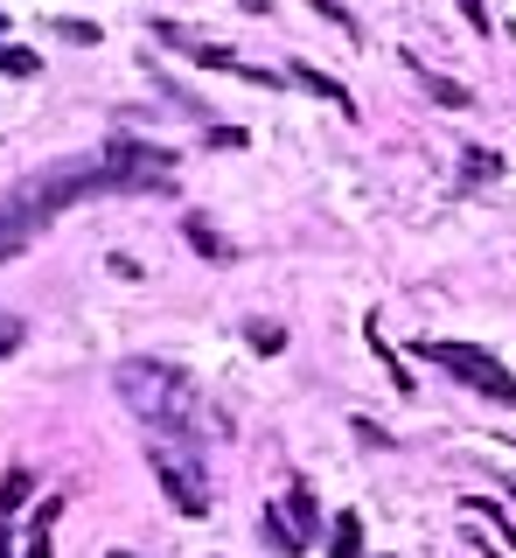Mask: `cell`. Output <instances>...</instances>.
Masks as SVG:
<instances>
[{"mask_svg":"<svg viewBox=\"0 0 516 558\" xmlns=\"http://www.w3.org/2000/svg\"><path fill=\"white\" fill-rule=\"evenodd\" d=\"M91 196H126V182L112 174L106 154H91V161H49L36 174H22V182L0 196V266L22 258L28 244L63 217V209H77V203H91Z\"/></svg>","mask_w":516,"mask_h":558,"instance_id":"6da1fadb","label":"cell"},{"mask_svg":"<svg viewBox=\"0 0 516 558\" xmlns=\"http://www.w3.org/2000/svg\"><path fill=\"white\" fill-rule=\"evenodd\" d=\"M119 384V398L133 405V418H147L161 440H202V433H231V418L202 405V384L182 371V363H168V356H126L112 371Z\"/></svg>","mask_w":516,"mask_h":558,"instance_id":"7a4b0ae2","label":"cell"},{"mask_svg":"<svg viewBox=\"0 0 516 558\" xmlns=\"http://www.w3.org/2000/svg\"><path fill=\"white\" fill-rule=\"evenodd\" d=\"M147 468H153V482L168 488V502H175L182 517H210V468H202L196 440H161V433H153Z\"/></svg>","mask_w":516,"mask_h":558,"instance_id":"3957f363","label":"cell"},{"mask_svg":"<svg viewBox=\"0 0 516 558\" xmlns=\"http://www.w3.org/2000/svg\"><path fill=\"white\" fill-rule=\"evenodd\" d=\"M419 356H426V363H440V371L454 377V384H468V391L495 398V405H516V377L489 356V349H475V342H426Z\"/></svg>","mask_w":516,"mask_h":558,"instance_id":"277c9868","label":"cell"},{"mask_svg":"<svg viewBox=\"0 0 516 558\" xmlns=\"http://www.w3.org/2000/svg\"><path fill=\"white\" fill-rule=\"evenodd\" d=\"M188 63H202V70H223V77H245V84H280V77H286V70L245 63V57H231V49H217V43H188Z\"/></svg>","mask_w":516,"mask_h":558,"instance_id":"5b68a950","label":"cell"},{"mask_svg":"<svg viewBox=\"0 0 516 558\" xmlns=\"http://www.w3.org/2000/svg\"><path fill=\"white\" fill-rule=\"evenodd\" d=\"M182 238H188V252H196V258H210V266H231V258H237V244L223 238L217 223L202 217V209H188V217H182Z\"/></svg>","mask_w":516,"mask_h":558,"instance_id":"8992f818","label":"cell"},{"mask_svg":"<svg viewBox=\"0 0 516 558\" xmlns=\"http://www.w3.org/2000/svg\"><path fill=\"white\" fill-rule=\"evenodd\" d=\"M405 70H411V84H419V92L426 98H433V105H446V112H468V84H454V77H440V70H426L419 57H411V49H405Z\"/></svg>","mask_w":516,"mask_h":558,"instance_id":"52a82bcc","label":"cell"},{"mask_svg":"<svg viewBox=\"0 0 516 558\" xmlns=\"http://www.w3.org/2000/svg\"><path fill=\"white\" fill-rule=\"evenodd\" d=\"M286 84H300V92H315L321 105H335V112H356V98L342 92V84L329 77V70H315V63H286Z\"/></svg>","mask_w":516,"mask_h":558,"instance_id":"ba28073f","label":"cell"},{"mask_svg":"<svg viewBox=\"0 0 516 558\" xmlns=\"http://www.w3.org/2000/svg\"><path fill=\"white\" fill-rule=\"evenodd\" d=\"M280 517L294 523V537L307 545V537L321 531V502H315V488H307V482H294V488H286V496H280Z\"/></svg>","mask_w":516,"mask_h":558,"instance_id":"9c48e42d","label":"cell"},{"mask_svg":"<svg viewBox=\"0 0 516 558\" xmlns=\"http://www.w3.org/2000/svg\"><path fill=\"white\" fill-rule=\"evenodd\" d=\"M57 517H63V496H42L36 523H28V558H57Z\"/></svg>","mask_w":516,"mask_h":558,"instance_id":"30bf717a","label":"cell"},{"mask_svg":"<svg viewBox=\"0 0 516 558\" xmlns=\"http://www.w3.org/2000/svg\"><path fill=\"white\" fill-rule=\"evenodd\" d=\"M329 558H370L364 551V517H356V510L329 517Z\"/></svg>","mask_w":516,"mask_h":558,"instance_id":"8fae6325","label":"cell"},{"mask_svg":"<svg viewBox=\"0 0 516 558\" xmlns=\"http://www.w3.org/2000/svg\"><path fill=\"white\" fill-rule=\"evenodd\" d=\"M258 537H266V551H272V558H300V551H307L300 537H294V523L280 517V502H272V510L258 517Z\"/></svg>","mask_w":516,"mask_h":558,"instance_id":"7c38bea8","label":"cell"},{"mask_svg":"<svg viewBox=\"0 0 516 558\" xmlns=\"http://www.w3.org/2000/svg\"><path fill=\"white\" fill-rule=\"evenodd\" d=\"M28 488H36V475H28V468H8V475H0V517H14L28 502Z\"/></svg>","mask_w":516,"mask_h":558,"instance_id":"4fadbf2b","label":"cell"},{"mask_svg":"<svg viewBox=\"0 0 516 558\" xmlns=\"http://www.w3.org/2000/svg\"><path fill=\"white\" fill-rule=\"evenodd\" d=\"M495 174H503V154H489V147L460 154V182H495Z\"/></svg>","mask_w":516,"mask_h":558,"instance_id":"5bb4252c","label":"cell"},{"mask_svg":"<svg viewBox=\"0 0 516 558\" xmlns=\"http://www.w3.org/2000/svg\"><path fill=\"white\" fill-rule=\"evenodd\" d=\"M468 510H475V517H489L495 531H503L509 545H516V510H503V502H495V496H468Z\"/></svg>","mask_w":516,"mask_h":558,"instance_id":"9a60e30c","label":"cell"},{"mask_svg":"<svg viewBox=\"0 0 516 558\" xmlns=\"http://www.w3.org/2000/svg\"><path fill=\"white\" fill-rule=\"evenodd\" d=\"M245 336H251V349H258V356H280V349H286V328H280V322H251Z\"/></svg>","mask_w":516,"mask_h":558,"instance_id":"2e32d148","label":"cell"},{"mask_svg":"<svg viewBox=\"0 0 516 558\" xmlns=\"http://www.w3.org/2000/svg\"><path fill=\"white\" fill-rule=\"evenodd\" d=\"M0 70H8V77H36L42 57H36V49H8V43H0Z\"/></svg>","mask_w":516,"mask_h":558,"instance_id":"e0dca14e","label":"cell"},{"mask_svg":"<svg viewBox=\"0 0 516 558\" xmlns=\"http://www.w3.org/2000/svg\"><path fill=\"white\" fill-rule=\"evenodd\" d=\"M57 35H63V43H98V22H71V14H63Z\"/></svg>","mask_w":516,"mask_h":558,"instance_id":"ac0fdd59","label":"cell"},{"mask_svg":"<svg viewBox=\"0 0 516 558\" xmlns=\"http://www.w3.org/2000/svg\"><path fill=\"white\" fill-rule=\"evenodd\" d=\"M14 349H22V322H14V314H0V356H14Z\"/></svg>","mask_w":516,"mask_h":558,"instance_id":"d6986e66","label":"cell"},{"mask_svg":"<svg viewBox=\"0 0 516 558\" xmlns=\"http://www.w3.org/2000/svg\"><path fill=\"white\" fill-rule=\"evenodd\" d=\"M356 440H364V447H391V433L377 426V418H356Z\"/></svg>","mask_w":516,"mask_h":558,"instance_id":"ffe728a7","label":"cell"},{"mask_svg":"<svg viewBox=\"0 0 516 558\" xmlns=\"http://www.w3.org/2000/svg\"><path fill=\"white\" fill-rule=\"evenodd\" d=\"M315 8H321V14H329V22H335V28H349V35H356V14H349V8H342V0H315Z\"/></svg>","mask_w":516,"mask_h":558,"instance_id":"44dd1931","label":"cell"},{"mask_svg":"<svg viewBox=\"0 0 516 558\" xmlns=\"http://www.w3.org/2000/svg\"><path fill=\"white\" fill-rule=\"evenodd\" d=\"M460 14H468V28H489V8H481V0H460Z\"/></svg>","mask_w":516,"mask_h":558,"instance_id":"7402d4cb","label":"cell"},{"mask_svg":"<svg viewBox=\"0 0 516 558\" xmlns=\"http://www.w3.org/2000/svg\"><path fill=\"white\" fill-rule=\"evenodd\" d=\"M0 558H14V537H8V517H0Z\"/></svg>","mask_w":516,"mask_h":558,"instance_id":"603a6c76","label":"cell"},{"mask_svg":"<svg viewBox=\"0 0 516 558\" xmlns=\"http://www.w3.org/2000/svg\"><path fill=\"white\" fill-rule=\"evenodd\" d=\"M245 8H251V14H266V8H272V0H245Z\"/></svg>","mask_w":516,"mask_h":558,"instance_id":"cb8c5ba5","label":"cell"},{"mask_svg":"<svg viewBox=\"0 0 516 558\" xmlns=\"http://www.w3.org/2000/svg\"><path fill=\"white\" fill-rule=\"evenodd\" d=\"M481 551H489V545H481ZM489 558H503V551H489Z\"/></svg>","mask_w":516,"mask_h":558,"instance_id":"d4e9b609","label":"cell"},{"mask_svg":"<svg viewBox=\"0 0 516 558\" xmlns=\"http://www.w3.org/2000/svg\"><path fill=\"white\" fill-rule=\"evenodd\" d=\"M112 558H133V551H112Z\"/></svg>","mask_w":516,"mask_h":558,"instance_id":"484cf974","label":"cell"}]
</instances>
